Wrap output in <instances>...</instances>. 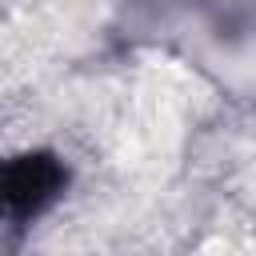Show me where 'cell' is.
Listing matches in <instances>:
<instances>
[{"instance_id":"6da1fadb","label":"cell","mask_w":256,"mask_h":256,"mask_svg":"<svg viewBox=\"0 0 256 256\" xmlns=\"http://www.w3.org/2000/svg\"><path fill=\"white\" fill-rule=\"evenodd\" d=\"M132 36L180 48L224 88L244 92L240 68L256 52V0H124Z\"/></svg>"},{"instance_id":"7a4b0ae2","label":"cell","mask_w":256,"mask_h":256,"mask_svg":"<svg viewBox=\"0 0 256 256\" xmlns=\"http://www.w3.org/2000/svg\"><path fill=\"white\" fill-rule=\"evenodd\" d=\"M72 168L60 152L32 148L0 156V228H28L52 212L68 192Z\"/></svg>"}]
</instances>
